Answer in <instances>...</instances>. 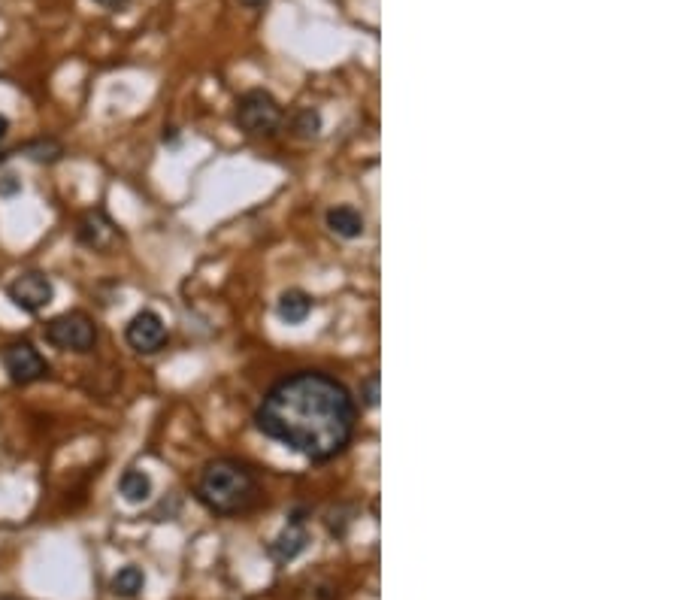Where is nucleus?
<instances>
[{
  "label": "nucleus",
  "instance_id": "f257e3e1",
  "mask_svg": "<svg viewBox=\"0 0 681 600\" xmlns=\"http://www.w3.org/2000/svg\"><path fill=\"white\" fill-rule=\"evenodd\" d=\"M255 422L264 437L321 464L352 443L358 407L339 379L321 370H297L270 385Z\"/></svg>",
  "mask_w": 681,
  "mask_h": 600
},
{
  "label": "nucleus",
  "instance_id": "f03ea898",
  "mask_svg": "<svg viewBox=\"0 0 681 600\" xmlns=\"http://www.w3.org/2000/svg\"><path fill=\"white\" fill-rule=\"evenodd\" d=\"M197 497L203 507L218 516H237L258 504L261 485L249 464L237 458H215L203 467L197 479Z\"/></svg>",
  "mask_w": 681,
  "mask_h": 600
},
{
  "label": "nucleus",
  "instance_id": "7ed1b4c3",
  "mask_svg": "<svg viewBox=\"0 0 681 600\" xmlns=\"http://www.w3.org/2000/svg\"><path fill=\"white\" fill-rule=\"evenodd\" d=\"M237 125L252 137H270L282 125V107L270 91H246L237 100Z\"/></svg>",
  "mask_w": 681,
  "mask_h": 600
},
{
  "label": "nucleus",
  "instance_id": "20e7f679",
  "mask_svg": "<svg viewBox=\"0 0 681 600\" xmlns=\"http://www.w3.org/2000/svg\"><path fill=\"white\" fill-rule=\"evenodd\" d=\"M46 340L61 352H91L97 343V328L85 313H61L46 325Z\"/></svg>",
  "mask_w": 681,
  "mask_h": 600
},
{
  "label": "nucleus",
  "instance_id": "39448f33",
  "mask_svg": "<svg viewBox=\"0 0 681 600\" xmlns=\"http://www.w3.org/2000/svg\"><path fill=\"white\" fill-rule=\"evenodd\" d=\"M4 370L10 373V379L16 385H31V382H40L49 376L46 358L28 340H16L4 349Z\"/></svg>",
  "mask_w": 681,
  "mask_h": 600
},
{
  "label": "nucleus",
  "instance_id": "423d86ee",
  "mask_svg": "<svg viewBox=\"0 0 681 600\" xmlns=\"http://www.w3.org/2000/svg\"><path fill=\"white\" fill-rule=\"evenodd\" d=\"M7 294L10 300L25 310V313H40L52 304V297H55V288H52V279L40 270H31V273H22L19 279H13L7 285Z\"/></svg>",
  "mask_w": 681,
  "mask_h": 600
},
{
  "label": "nucleus",
  "instance_id": "0eeeda50",
  "mask_svg": "<svg viewBox=\"0 0 681 600\" xmlns=\"http://www.w3.org/2000/svg\"><path fill=\"white\" fill-rule=\"evenodd\" d=\"M125 340L134 352L140 355H155L167 346V325L155 310H143L137 313L128 328H125Z\"/></svg>",
  "mask_w": 681,
  "mask_h": 600
},
{
  "label": "nucleus",
  "instance_id": "6e6552de",
  "mask_svg": "<svg viewBox=\"0 0 681 600\" xmlns=\"http://www.w3.org/2000/svg\"><path fill=\"white\" fill-rule=\"evenodd\" d=\"M79 243H85L88 249H97V252H106L112 243L119 240V231H116V225L109 222V216L103 213V210H94V213H88L82 222H79Z\"/></svg>",
  "mask_w": 681,
  "mask_h": 600
},
{
  "label": "nucleus",
  "instance_id": "1a4fd4ad",
  "mask_svg": "<svg viewBox=\"0 0 681 600\" xmlns=\"http://www.w3.org/2000/svg\"><path fill=\"white\" fill-rule=\"evenodd\" d=\"M306 543H309L306 519H303V513H294V516L288 519L285 531H282V534L276 537V543L270 546V555H273L279 564H288V561H294V558L306 549Z\"/></svg>",
  "mask_w": 681,
  "mask_h": 600
},
{
  "label": "nucleus",
  "instance_id": "9d476101",
  "mask_svg": "<svg viewBox=\"0 0 681 600\" xmlns=\"http://www.w3.org/2000/svg\"><path fill=\"white\" fill-rule=\"evenodd\" d=\"M327 228L343 240H358L364 234V216L355 207H333L327 210Z\"/></svg>",
  "mask_w": 681,
  "mask_h": 600
},
{
  "label": "nucleus",
  "instance_id": "9b49d317",
  "mask_svg": "<svg viewBox=\"0 0 681 600\" xmlns=\"http://www.w3.org/2000/svg\"><path fill=\"white\" fill-rule=\"evenodd\" d=\"M312 307H315V300H312L306 291L291 288V291H285V294L279 297V319L288 322V325H300V322L309 319Z\"/></svg>",
  "mask_w": 681,
  "mask_h": 600
},
{
  "label": "nucleus",
  "instance_id": "f8f14e48",
  "mask_svg": "<svg viewBox=\"0 0 681 600\" xmlns=\"http://www.w3.org/2000/svg\"><path fill=\"white\" fill-rule=\"evenodd\" d=\"M119 494L128 500V504H143V500H149V494H152V479H149V473H143V470H125L122 473V479H119Z\"/></svg>",
  "mask_w": 681,
  "mask_h": 600
},
{
  "label": "nucleus",
  "instance_id": "ddd939ff",
  "mask_svg": "<svg viewBox=\"0 0 681 600\" xmlns=\"http://www.w3.org/2000/svg\"><path fill=\"white\" fill-rule=\"evenodd\" d=\"M146 585V576L140 567H122L116 576H112V591L119 597H137Z\"/></svg>",
  "mask_w": 681,
  "mask_h": 600
},
{
  "label": "nucleus",
  "instance_id": "4468645a",
  "mask_svg": "<svg viewBox=\"0 0 681 600\" xmlns=\"http://www.w3.org/2000/svg\"><path fill=\"white\" fill-rule=\"evenodd\" d=\"M28 155L31 161H37V164H55L61 155H64V149H61V143H55V140H34V143H25V146H19L13 155Z\"/></svg>",
  "mask_w": 681,
  "mask_h": 600
},
{
  "label": "nucleus",
  "instance_id": "2eb2a0df",
  "mask_svg": "<svg viewBox=\"0 0 681 600\" xmlns=\"http://www.w3.org/2000/svg\"><path fill=\"white\" fill-rule=\"evenodd\" d=\"M294 134L297 137H303V140H309V137H315L318 131H321V116H318V110H300L297 116H294Z\"/></svg>",
  "mask_w": 681,
  "mask_h": 600
},
{
  "label": "nucleus",
  "instance_id": "dca6fc26",
  "mask_svg": "<svg viewBox=\"0 0 681 600\" xmlns=\"http://www.w3.org/2000/svg\"><path fill=\"white\" fill-rule=\"evenodd\" d=\"M361 397H364V404L373 410V407H379V373H370L367 379H364V385H361Z\"/></svg>",
  "mask_w": 681,
  "mask_h": 600
},
{
  "label": "nucleus",
  "instance_id": "f3484780",
  "mask_svg": "<svg viewBox=\"0 0 681 600\" xmlns=\"http://www.w3.org/2000/svg\"><path fill=\"white\" fill-rule=\"evenodd\" d=\"M19 191H22V179L19 176H13V173L0 176V197H13Z\"/></svg>",
  "mask_w": 681,
  "mask_h": 600
},
{
  "label": "nucleus",
  "instance_id": "a211bd4d",
  "mask_svg": "<svg viewBox=\"0 0 681 600\" xmlns=\"http://www.w3.org/2000/svg\"><path fill=\"white\" fill-rule=\"evenodd\" d=\"M94 4H100V7H106V10H119V7L128 4V0H94Z\"/></svg>",
  "mask_w": 681,
  "mask_h": 600
},
{
  "label": "nucleus",
  "instance_id": "6ab92c4d",
  "mask_svg": "<svg viewBox=\"0 0 681 600\" xmlns=\"http://www.w3.org/2000/svg\"><path fill=\"white\" fill-rule=\"evenodd\" d=\"M240 4H243V7H249V10H261V7L267 4V0H240Z\"/></svg>",
  "mask_w": 681,
  "mask_h": 600
},
{
  "label": "nucleus",
  "instance_id": "aec40b11",
  "mask_svg": "<svg viewBox=\"0 0 681 600\" xmlns=\"http://www.w3.org/2000/svg\"><path fill=\"white\" fill-rule=\"evenodd\" d=\"M7 131H10V122H7V116H0V140L7 137Z\"/></svg>",
  "mask_w": 681,
  "mask_h": 600
},
{
  "label": "nucleus",
  "instance_id": "412c9836",
  "mask_svg": "<svg viewBox=\"0 0 681 600\" xmlns=\"http://www.w3.org/2000/svg\"><path fill=\"white\" fill-rule=\"evenodd\" d=\"M0 600H13V597H0Z\"/></svg>",
  "mask_w": 681,
  "mask_h": 600
}]
</instances>
